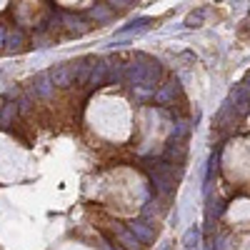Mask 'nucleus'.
I'll use <instances>...</instances> for the list:
<instances>
[{
  "label": "nucleus",
  "mask_w": 250,
  "mask_h": 250,
  "mask_svg": "<svg viewBox=\"0 0 250 250\" xmlns=\"http://www.w3.org/2000/svg\"><path fill=\"white\" fill-rule=\"evenodd\" d=\"M33 93L40 95V98H48L53 93V80H50V73H38L33 78Z\"/></svg>",
  "instance_id": "4"
},
{
  "label": "nucleus",
  "mask_w": 250,
  "mask_h": 250,
  "mask_svg": "<svg viewBox=\"0 0 250 250\" xmlns=\"http://www.w3.org/2000/svg\"><path fill=\"white\" fill-rule=\"evenodd\" d=\"M130 3H133V0H108L110 8H115V5H118V8H128Z\"/></svg>",
  "instance_id": "11"
},
{
  "label": "nucleus",
  "mask_w": 250,
  "mask_h": 250,
  "mask_svg": "<svg viewBox=\"0 0 250 250\" xmlns=\"http://www.w3.org/2000/svg\"><path fill=\"white\" fill-rule=\"evenodd\" d=\"M5 38H8V33H5L3 25H0V45H5Z\"/></svg>",
  "instance_id": "12"
},
{
  "label": "nucleus",
  "mask_w": 250,
  "mask_h": 250,
  "mask_svg": "<svg viewBox=\"0 0 250 250\" xmlns=\"http://www.w3.org/2000/svg\"><path fill=\"white\" fill-rule=\"evenodd\" d=\"M150 23H153L150 18H140V20H135V23H130V28H123V30H120V35H130V33H143V30H148V28H150Z\"/></svg>",
  "instance_id": "9"
},
{
  "label": "nucleus",
  "mask_w": 250,
  "mask_h": 250,
  "mask_svg": "<svg viewBox=\"0 0 250 250\" xmlns=\"http://www.w3.org/2000/svg\"><path fill=\"white\" fill-rule=\"evenodd\" d=\"M50 80L58 88H70L78 80V62H60L50 70Z\"/></svg>",
  "instance_id": "1"
},
{
  "label": "nucleus",
  "mask_w": 250,
  "mask_h": 250,
  "mask_svg": "<svg viewBox=\"0 0 250 250\" xmlns=\"http://www.w3.org/2000/svg\"><path fill=\"white\" fill-rule=\"evenodd\" d=\"M23 43H25V35H23V30H10V33H8V38H5V45H8L10 50L23 48Z\"/></svg>",
  "instance_id": "10"
},
{
  "label": "nucleus",
  "mask_w": 250,
  "mask_h": 250,
  "mask_svg": "<svg viewBox=\"0 0 250 250\" xmlns=\"http://www.w3.org/2000/svg\"><path fill=\"white\" fill-rule=\"evenodd\" d=\"M90 88H100V85H108V60H95L90 80H88Z\"/></svg>",
  "instance_id": "3"
},
{
  "label": "nucleus",
  "mask_w": 250,
  "mask_h": 250,
  "mask_svg": "<svg viewBox=\"0 0 250 250\" xmlns=\"http://www.w3.org/2000/svg\"><path fill=\"white\" fill-rule=\"evenodd\" d=\"M205 15H208V10H205V8L193 10L190 15L185 18V28H200V25H203V20H205Z\"/></svg>",
  "instance_id": "8"
},
{
  "label": "nucleus",
  "mask_w": 250,
  "mask_h": 250,
  "mask_svg": "<svg viewBox=\"0 0 250 250\" xmlns=\"http://www.w3.org/2000/svg\"><path fill=\"white\" fill-rule=\"evenodd\" d=\"M62 25H65L70 33H75V35H83V33L90 28L80 15H73V13H65V15H62Z\"/></svg>",
  "instance_id": "5"
},
{
  "label": "nucleus",
  "mask_w": 250,
  "mask_h": 250,
  "mask_svg": "<svg viewBox=\"0 0 250 250\" xmlns=\"http://www.w3.org/2000/svg\"><path fill=\"white\" fill-rule=\"evenodd\" d=\"M178 95H180V83L178 80H168L160 90H155V98L153 100H155V105L168 108V105H173V103H175Z\"/></svg>",
  "instance_id": "2"
},
{
  "label": "nucleus",
  "mask_w": 250,
  "mask_h": 250,
  "mask_svg": "<svg viewBox=\"0 0 250 250\" xmlns=\"http://www.w3.org/2000/svg\"><path fill=\"white\" fill-rule=\"evenodd\" d=\"M95 23H108V20L113 18V13H110V8H105V5H95V8H90V13H88Z\"/></svg>",
  "instance_id": "7"
},
{
  "label": "nucleus",
  "mask_w": 250,
  "mask_h": 250,
  "mask_svg": "<svg viewBox=\"0 0 250 250\" xmlns=\"http://www.w3.org/2000/svg\"><path fill=\"white\" fill-rule=\"evenodd\" d=\"M18 110H20L18 103H5V105L0 108V128H10L15 115H18Z\"/></svg>",
  "instance_id": "6"
}]
</instances>
